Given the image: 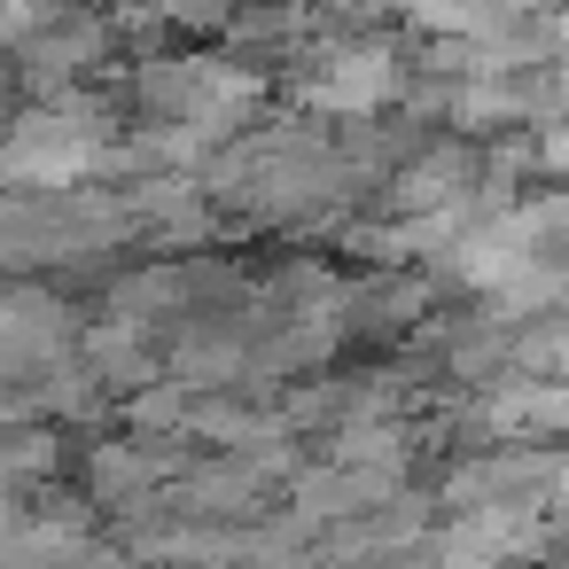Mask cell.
Returning a JSON list of instances; mask_svg holds the SVG:
<instances>
[{
  "instance_id": "10",
  "label": "cell",
  "mask_w": 569,
  "mask_h": 569,
  "mask_svg": "<svg viewBox=\"0 0 569 569\" xmlns=\"http://www.w3.org/2000/svg\"><path fill=\"white\" fill-rule=\"evenodd\" d=\"M507 375L515 382H569V320H530L507 336Z\"/></svg>"
},
{
  "instance_id": "11",
  "label": "cell",
  "mask_w": 569,
  "mask_h": 569,
  "mask_svg": "<svg viewBox=\"0 0 569 569\" xmlns=\"http://www.w3.org/2000/svg\"><path fill=\"white\" fill-rule=\"evenodd\" d=\"M546 522H553V530H569V468H561V476H553V491H546Z\"/></svg>"
},
{
  "instance_id": "2",
  "label": "cell",
  "mask_w": 569,
  "mask_h": 569,
  "mask_svg": "<svg viewBox=\"0 0 569 569\" xmlns=\"http://www.w3.org/2000/svg\"><path fill=\"white\" fill-rule=\"evenodd\" d=\"M398 491H406L398 476H359V468H328V460H312V468L289 476V522H305V530L320 538V530H336V522H359V515L390 507Z\"/></svg>"
},
{
  "instance_id": "4",
  "label": "cell",
  "mask_w": 569,
  "mask_h": 569,
  "mask_svg": "<svg viewBox=\"0 0 569 569\" xmlns=\"http://www.w3.org/2000/svg\"><path fill=\"white\" fill-rule=\"evenodd\" d=\"M79 476H87V499H94V507H110L118 522H141V515H157V491H164V476H157L149 445H133V437H94Z\"/></svg>"
},
{
  "instance_id": "3",
  "label": "cell",
  "mask_w": 569,
  "mask_h": 569,
  "mask_svg": "<svg viewBox=\"0 0 569 569\" xmlns=\"http://www.w3.org/2000/svg\"><path fill=\"white\" fill-rule=\"evenodd\" d=\"M102 312L133 336H157V328H180L196 312V281H188V258H157V266H133L102 289Z\"/></svg>"
},
{
  "instance_id": "6",
  "label": "cell",
  "mask_w": 569,
  "mask_h": 569,
  "mask_svg": "<svg viewBox=\"0 0 569 569\" xmlns=\"http://www.w3.org/2000/svg\"><path fill=\"white\" fill-rule=\"evenodd\" d=\"M79 367H87V382H94V390H118V398L149 390V382L164 375L157 343H149V336H133V328H118V320L79 328Z\"/></svg>"
},
{
  "instance_id": "1",
  "label": "cell",
  "mask_w": 569,
  "mask_h": 569,
  "mask_svg": "<svg viewBox=\"0 0 569 569\" xmlns=\"http://www.w3.org/2000/svg\"><path fill=\"white\" fill-rule=\"evenodd\" d=\"M328 40H336V48H312V56H305V79H297L305 118H312V126H320V118H343V126L390 118L398 94H406L398 48L375 40V32H328Z\"/></svg>"
},
{
  "instance_id": "8",
  "label": "cell",
  "mask_w": 569,
  "mask_h": 569,
  "mask_svg": "<svg viewBox=\"0 0 569 569\" xmlns=\"http://www.w3.org/2000/svg\"><path fill=\"white\" fill-rule=\"evenodd\" d=\"M413 452H421V429H413V421H351V429L328 437L320 460H328V468H359V476H398V483H406Z\"/></svg>"
},
{
  "instance_id": "7",
  "label": "cell",
  "mask_w": 569,
  "mask_h": 569,
  "mask_svg": "<svg viewBox=\"0 0 569 569\" xmlns=\"http://www.w3.org/2000/svg\"><path fill=\"white\" fill-rule=\"evenodd\" d=\"M561 289H569V258H522L491 297H476V312L515 336V328H530V320H553V312H561Z\"/></svg>"
},
{
  "instance_id": "9",
  "label": "cell",
  "mask_w": 569,
  "mask_h": 569,
  "mask_svg": "<svg viewBox=\"0 0 569 569\" xmlns=\"http://www.w3.org/2000/svg\"><path fill=\"white\" fill-rule=\"evenodd\" d=\"M188 413H196V390L172 382V375H157L149 390L126 398V437L133 445H172V437H188Z\"/></svg>"
},
{
  "instance_id": "5",
  "label": "cell",
  "mask_w": 569,
  "mask_h": 569,
  "mask_svg": "<svg viewBox=\"0 0 569 569\" xmlns=\"http://www.w3.org/2000/svg\"><path fill=\"white\" fill-rule=\"evenodd\" d=\"M437 305V281L429 273H375V281H351L343 297V328L351 336H413Z\"/></svg>"
}]
</instances>
